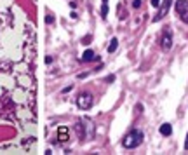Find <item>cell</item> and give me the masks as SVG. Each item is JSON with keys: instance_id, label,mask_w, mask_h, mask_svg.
<instances>
[{"instance_id": "8fae6325", "label": "cell", "mask_w": 188, "mask_h": 155, "mask_svg": "<svg viewBox=\"0 0 188 155\" xmlns=\"http://www.w3.org/2000/svg\"><path fill=\"white\" fill-rule=\"evenodd\" d=\"M132 7H134V9L141 7V0H134V2H132Z\"/></svg>"}, {"instance_id": "52a82bcc", "label": "cell", "mask_w": 188, "mask_h": 155, "mask_svg": "<svg viewBox=\"0 0 188 155\" xmlns=\"http://www.w3.org/2000/svg\"><path fill=\"white\" fill-rule=\"evenodd\" d=\"M160 134L162 136H171L172 134V127H171V124H162L160 125Z\"/></svg>"}, {"instance_id": "30bf717a", "label": "cell", "mask_w": 188, "mask_h": 155, "mask_svg": "<svg viewBox=\"0 0 188 155\" xmlns=\"http://www.w3.org/2000/svg\"><path fill=\"white\" fill-rule=\"evenodd\" d=\"M106 16H108V4H103L101 5V18L106 19Z\"/></svg>"}, {"instance_id": "e0dca14e", "label": "cell", "mask_w": 188, "mask_h": 155, "mask_svg": "<svg viewBox=\"0 0 188 155\" xmlns=\"http://www.w3.org/2000/svg\"><path fill=\"white\" fill-rule=\"evenodd\" d=\"M103 4H108V0H103Z\"/></svg>"}, {"instance_id": "4fadbf2b", "label": "cell", "mask_w": 188, "mask_h": 155, "mask_svg": "<svg viewBox=\"0 0 188 155\" xmlns=\"http://www.w3.org/2000/svg\"><path fill=\"white\" fill-rule=\"evenodd\" d=\"M150 4H152L153 7H158V5H160V0H150Z\"/></svg>"}, {"instance_id": "5bb4252c", "label": "cell", "mask_w": 188, "mask_h": 155, "mask_svg": "<svg viewBox=\"0 0 188 155\" xmlns=\"http://www.w3.org/2000/svg\"><path fill=\"white\" fill-rule=\"evenodd\" d=\"M52 21H54L52 16H45V23H52Z\"/></svg>"}, {"instance_id": "6da1fadb", "label": "cell", "mask_w": 188, "mask_h": 155, "mask_svg": "<svg viewBox=\"0 0 188 155\" xmlns=\"http://www.w3.org/2000/svg\"><path fill=\"white\" fill-rule=\"evenodd\" d=\"M141 141H143V133L134 129L129 134H126V138L122 139V146L124 148H136V146L141 145Z\"/></svg>"}, {"instance_id": "5b68a950", "label": "cell", "mask_w": 188, "mask_h": 155, "mask_svg": "<svg viewBox=\"0 0 188 155\" xmlns=\"http://www.w3.org/2000/svg\"><path fill=\"white\" fill-rule=\"evenodd\" d=\"M171 2H172V0H164V2H162V5H160V9H158V12H157V16H153V21H155V23L160 21L166 14H167L169 7H171Z\"/></svg>"}, {"instance_id": "7c38bea8", "label": "cell", "mask_w": 188, "mask_h": 155, "mask_svg": "<svg viewBox=\"0 0 188 155\" xmlns=\"http://www.w3.org/2000/svg\"><path fill=\"white\" fill-rule=\"evenodd\" d=\"M89 42H91V35H87V37H84V39H82V44H85V45H87Z\"/></svg>"}, {"instance_id": "3957f363", "label": "cell", "mask_w": 188, "mask_h": 155, "mask_svg": "<svg viewBox=\"0 0 188 155\" xmlns=\"http://www.w3.org/2000/svg\"><path fill=\"white\" fill-rule=\"evenodd\" d=\"M176 14L183 23H188V0H176Z\"/></svg>"}, {"instance_id": "2e32d148", "label": "cell", "mask_w": 188, "mask_h": 155, "mask_svg": "<svg viewBox=\"0 0 188 155\" xmlns=\"http://www.w3.org/2000/svg\"><path fill=\"white\" fill-rule=\"evenodd\" d=\"M185 148L188 150V134H187V141H185Z\"/></svg>"}, {"instance_id": "8992f818", "label": "cell", "mask_w": 188, "mask_h": 155, "mask_svg": "<svg viewBox=\"0 0 188 155\" xmlns=\"http://www.w3.org/2000/svg\"><path fill=\"white\" fill-rule=\"evenodd\" d=\"M94 59H98V56H96V52L91 51V49H87V51L82 54V58H80V61L84 63H89V61H94Z\"/></svg>"}, {"instance_id": "ba28073f", "label": "cell", "mask_w": 188, "mask_h": 155, "mask_svg": "<svg viewBox=\"0 0 188 155\" xmlns=\"http://www.w3.org/2000/svg\"><path fill=\"white\" fill-rule=\"evenodd\" d=\"M117 47H119V40H117V39H111V40H110V45H108V52H115Z\"/></svg>"}, {"instance_id": "277c9868", "label": "cell", "mask_w": 188, "mask_h": 155, "mask_svg": "<svg viewBox=\"0 0 188 155\" xmlns=\"http://www.w3.org/2000/svg\"><path fill=\"white\" fill-rule=\"evenodd\" d=\"M160 47H162L164 51H169V49L172 47V33H171L169 28H166L164 33H162V37H160Z\"/></svg>"}, {"instance_id": "7a4b0ae2", "label": "cell", "mask_w": 188, "mask_h": 155, "mask_svg": "<svg viewBox=\"0 0 188 155\" xmlns=\"http://www.w3.org/2000/svg\"><path fill=\"white\" fill-rule=\"evenodd\" d=\"M92 101H94V98H92L91 93H82L77 98V106H79L80 110H89L91 106H92Z\"/></svg>"}, {"instance_id": "9c48e42d", "label": "cell", "mask_w": 188, "mask_h": 155, "mask_svg": "<svg viewBox=\"0 0 188 155\" xmlns=\"http://www.w3.org/2000/svg\"><path fill=\"white\" fill-rule=\"evenodd\" d=\"M59 138H61V141H66L68 139V131L65 127H59Z\"/></svg>"}, {"instance_id": "9a60e30c", "label": "cell", "mask_w": 188, "mask_h": 155, "mask_svg": "<svg viewBox=\"0 0 188 155\" xmlns=\"http://www.w3.org/2000/svg\"><path fill=\"white\" fill-rule=\"evenodd\" d=\"M115 80V75H110V77H106V82H113Z\"/></svg>"}]
</instances>
